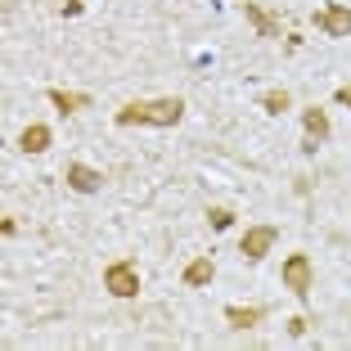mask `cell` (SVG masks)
<instances>
[{"mask_svg": "<svg viewBox=\"0 0 351 351\" xmlns=\"http://www.w3.org/2000/svg\"><path fill=\"white\" fill-rule=\"evenodd\" d=\"M230 221H234V212H226V207L212 212V230H230Z\"/></svg>", "mask_w": 351, "mask_h": 351, "instance_id": "5bb4252c", "label": "cell"}, {"mask_svg": "<svg viewBox=\"0 0 351 351\" xmlns=\"http://www.w3.org/2000/svg\"><path fill=\"white\" fill-rule=\"evenodd\" d=\"M333 99H338V104H342V108H351V86H342V90H338V95H333Z\"/></svg>", "mask_w": 351, "mask_h": 351, "instance_id": "2e32d148", "label": "cell"}, {"mask_svg": "<svg viewBox=\"0 0 351 351\" xmlns=\"http://www.w3.org/2000/svg\"><path fill=\"white\" fill-rule=\"evenodd\" d=\"M315 27H320L324 36H351V10L347 5H324V10L315 14Z\"/></svg>", "mask_w": 351, "mask_h": 351, "instance_id": "8992f818", "label": "cell"}, {"mask_svg": "<svg viewBox=\"0 0 351 351\" xmlns=\"http://www.w3.org/2000/svg\"><path fill=\"white\" fill-rule=\"evenodd\" d=\"M19 149H23V154H45V149H50V126L32 122L27 131L19 135Z\"/></svg>", "mask_w": 351, "mask_h": 351, "instance_id": "9c48e42d", "label": "cell"}, {"mask_svg": "<svg viewBox=\"0 0 351 351\" xmlns=\"http://www.w3.org/2000/svg\"><path fill=\"white\" fill-rule=\"evenodd\" d=\"M50 104L59 108V113H82V108H90V95H73V90H50Z\"/></svg>", "mask_w": 351, "mask_h": 351, "instance_id": "8fae6325", "label": "cell"}, {"mask_svg": "<svg viewBox=\"0 0 351 351\" xmlns=\"http://www.w3.org/2000/svg\"><path fill=\"white\" fill-rule=\"evenodd\" d=\"M261 315H266L261 306H226V320L234 329H252V324H261Z\"/></svg>", "mask_w": 351, "mask_h": 351, "instance_id": "7c38bea8", "label": "cell"}, {"mask_svg": "<svg viewBox=\"0 0 351 351\" xmlns=\"http://www.w3.org/2000/svg\"><path fill=\"white\" fill-rule=\"evenodd\" d=\"M284 289H293L298 298H311V257L306 252H293L284 261Z\"/></svg>", "mask_w": 351, "mask_h": 351, "instance_id": "5b68a950", "label": "cell"}, {"mask_svg": "<svg viewBox=\"0 0 351 351\" xmlns=\"http://www.w3.org/2000/svg\"><path fill=\"white\" fill-rule=\"evenodd\" d=\"M185 117V104L180 99H149V104H126V108H117L113 122L117 126H176Z\"/></svg>", "mask_w": 351, "mask_h": 351, "instance_id": "6da1fadb", "label": "cell"}, {"mask_svg": "<svg viewBox=\"0 0 351 351\" xmlns=\"http://www.w3.org/2000/svg\"><path fill=\"white\" fill-rule=\"evenodd\" d=\"M302 131H306V154H315V149L324 145V140H329V113H324V108H315V104H311V108H302Z\"/></svg>", "mask_w": 351, "mask_h": 351, "instance_id": "3957f363", "label": "cell"}, {"mask_svg": "<svg viewBox=\"0 0 351 351\" xmlns=\"http://www.w3.org/2000/svg\"><path fill=\"white\" fill-rule=\"evenodd\" d=\"M104 289L113 298H135L140 293V275H135V261H113L104 270Z\"/></svg>", "mask_w": 351, "mask_h": 351, "instance_id": "7a4b0ae2", "label": "cell"}, {"mask_svg": "<svg viewBox=\"0 0 351 351\" xmlns=\"http://www.w3.org/2000/svg\"><path fill=\"white\" fill-rule=\"evenodd\" d=\"M289 333H293V338H302V333H306V320H302V315H293V320H289Z\"/></svg>", "mask_w": 351, "mask_h": 351, "instance_id": "9a60e30c", "label": "cell"}, {"mask_svg": "<svg viewBox=\"0 0 351 351\" xmlns=\"http://www.w3.org/2000/svg\"><path fill=\"white\" fill-rule=\"evenodd\" d=\"M243 19H248L261 36H279V19L270 10H261V5H243Z\"/></svg>", "mask_w": 351, "mask_h": 351, "instance_id": "30bf717a", "label": "cell"}, {"mask_svg": "<svg viewBox=\"0 0 351 351\" xmlns=\"http://www.w3.org/2000/svg\"><path fill=\"white\" fill-rule=\"evenodd\" d=\"M275 243H279V230L275 226H252L248 234H243V243H239V252H243L248 261H261Z\"/></svg>", "mask_w": 351, "mask_h": 351, "instance_id": "277c9868", "label": "cell"}, {"mask_svg": "<svg viewBox=\"0 0 351 351\" xmlns=\"http://www.w3.org/2000/svg\"><path fill=\"white\" fill-rule=\"evenodd\" d=\"M261 108H266V113H284V108H289V90H266L261 95Z\"/></svg>", "mask_w": 351, "mask_h": 351, "instance_id": "4fadbf2b", "label": "cell"}, {"mask_svg": "<svg viewBox=\"0 0 351 351\" xmlns=\"http://www.w3.org/2000/svg\"><path fill=\"white\" fill-rule=\"evenodd\" d=\"M68 185H73L77 194H99L104 176L95 171V167H86V162H73V167H68Z\"/></svg>", "mask_w": 351, "mask_h": 351, "instance_id": "52a82bcc", "label": "cell"}, {"mask_svg": "<svg viewBox=\"0 0 351 351\" xmlns=\"http://www.w3.org/2000/svg\"><path fill=\"white\" fill-rule=\"evenodd\" d=\"M212 275H217L212 257H194L185 266V289H207V284H212Z\"/></svg>", "mask_w": 351, "mask_h": 351, "instance_id": "ba28073f", "label": "cell"}]
</instances>
